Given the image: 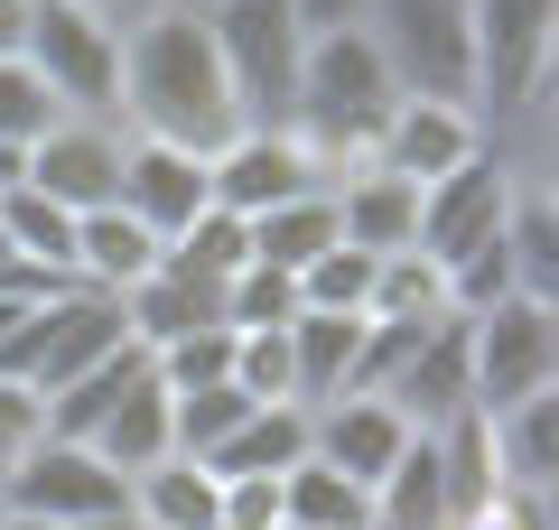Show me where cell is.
Instances as JSON below:
<instances>
[{
    "label": "cell",
    "mask_w": 559,
    "mask_h": 530,
    "mask_svg": "<svg viewBox=\"0 0 559 530\" xmlns=\"http://www.w3.org/2000/svg\"><path fill=\"white\" fill-rule=\"evenodd\" d=\"M121 131L178 149H215L224 131H242L205 0H140L121 20Z\"/></svg>",
    "instance_id": "6da1fadb"
},
{
    "label": "cell",
    "mask_w": 559,
    "mask_h": 530,
    "mask_svg": "<svg viewBox=\"0 0 559 530\" xmlns=\"http://www.w3.org/2000/svg\"><path fill=\"white\" fill-rule=\"evenodd\" d=\"M401 103V75L392 57H382V38L364 20L345 28H308V57H299V112H289V131L318 149L326 186H336L345 168H364L373 158V131L382 112Z\"/></svg>",
    "instance_id": "7a4b0ae2"
},
{
    "label": "cell",
    "mask_w": 559,
    "mask_h": 530,
    "mask_svg": "<svg viewBox=\"0 0 559 530\" xmlns=\"http://www.w3.org/2000/svg\"><path fill=\"white\" fill-rule=\"evenodd\" d=\"M466 47H476L466 103H476L485 140L532 131L540 103H550V65H559V10L550 0H466Z\"/></svg>",
    "instance_id": "3957f363"
},
{
    "label": "cell",
    "mask_w": 559,
    "mask_h": 530,
    "mask_svg": "<svg viewBox=\"0 0 559 530\" xmlns=\"http://www.w3.org/2000/svg\"><path fill=\"white\" fill-rule=\"evenodd\" d=\"M215 20V57L224 84H234V121L252 131H289L299 112V57H308V28L289 0H205Z\"/></svg>",
    "instance_id": "277c9868"
},
{
    "label": "cell",
    "mask_w": 559,
    "mask_h": 530,
    "mask_svg": "<svg viewBox=\"0 0 559 530\" xmlns=\"http://www.w3.org/2000/svg\"><path fill=\"white\" fill-rule=\"evenodd\" d=\"M28 65L57 94V112H103L121 121V20L84 10V0H28Z\"/></svg>",
    "instance_id": "5b68a950"
},
{
    "label": "cell",
    "mask_w": 559,
    "mask_h": 530,
    "mask_svg": "<svg viewBox=\"0 0 559 530\" xmlns=\"http://www.w3.org/2000/svg\"><path fill=\"white\" fill-rule=\"evenodd\" d=\"M466 373H476V410H513V400L559 392V298H495L466 316Z\"/></svg>",
    "instance_id": "8992f818"
},
{
    "label": "cell",
    "mask_w": 559,
    "mask_h": 530,
    "mask_svg": "<svg viewBox=\"0 0 559 530\" xmlns=\"http://www.w3.org/2000/svg\"><path fill=\"white\" fill-rule=\"evenodd\" d=\"M121 149H131L121 121H103V112H57L20 158H10V177L38 186L47 205H66V215H94V205L121 196Z\"/></svg>",
    "instance_id": "52a82bcc"
},
{
    "label": "cell",
    "mask_w": 559,
    "mask_h": 530,
    "mask_svg": "<svg viewBox=\"0 0 559 530\" xmlns=\"http://www.w3.org/2000/svg\"><path fill=\"white\" fill-rule=\"evenodd\" d=\"M364 28L382 38L401 94H448V103H466V75H476L466 0H364Z\"/></svg>",
    "instance_id": "ba28073f"
},
{
    "label": "cell",
    "mask_w": 559,
    "mask_h": 530,
    "mask_svg": "<svg viewBox=\"0 0 559 530\" xmlns=\"http://www.w3.org/2000/svg\"><path fill=\"white\" fill-rule=\"evenodd\" d=\"M513 186H522V158L503 149V140H485L466 168H448V177H429V186H419V233H411V252L457 261L466 242L503 233V205H513Z\"/></svg>",
    "instance_id": "9c48e42d"
},
{
    "label": "cell",
    "mask_w": 559,
    "mask_h": 530,
    "mask_svg": "<svg viewBox=\"0 0 559 530\" xmlns=\"http://www.w3.org/2000/svg\"><path fill=\"white\" fill-rule=\"evenodd\" d=\"M0 503H20V511H38V521L75 530V521H94V511H121V503H131V474L103 466L84 437H38L20 466L0 474Z\"/></svg>",
    "instance_id": "30bf717a"
},
{
    "label": "cell",
    "mask_w": 559,
    "mask_h": 530,
    "mask_svg": "<svg viewBox=\"0 0 559 530\" xmlns=\"http://www.w3.org/2000/svg\"><path fill=\"white\" fill-rule=\"evenodd\" d=\"M205 186H215V205L224 215H271V205H289V196H308V186H326V168H318V149H308L299 131H224L215 149H205Z\"/></svg>",
    "instance_id": "8fae6325"
},
{
    "label": "cell",
    "mask_w": 559,
    "mask_h": 530,
    "mask_svg": "<svg viewBox=\"0 0 559 530\" xmlns=\"http://www.w3.org/2000/svg\"><path fill=\"white\" fill-rule=\"evenodd\" d=\"M121 345H131L121 298H103V289H47L38 298V335H28V382H38V392H66L75 373L112 363Z\"/></svg>",
    "instance_id": "7c38bea8"
},
{
    "label": "cell",
    "mask_w": 559,
    "mask_h": 530,
    "mask_svg": "<svg viewBox=\"0 0 559 530\" xmlns=\"http://www.w3.org/2000/svg\"><path fill=\"white\" fill-rule=\"evenodd\" d=\"M476 149H485L476 103H448V94H401L392 112H382V131H373V168L411 177V186H429V177L466 168Z\"/></svg>",
    "instance_id": "4fadbf2b"
},
{
    "label": "cell",
    "mask_w": 559,
    "mask_h": 530,
    "mask_svg": "<svg viewBox=\"0 0 559 530\" xmlns=\"http://www.w3.org/2000/svg\"><path fill=\"white\" fill-rule=\"evenodd\" d=\"M382 400H392L411 429H448V419L476 410V373H466V316H439V326L419 335V345L401 353V373L382 382Z\"/></svg>",
    "instance_id": "5bb4252c"
},
{
    "label": "cell",
    "mask_w": 559,
    "mask_h": 530,
    "mask_svg": "<svg viewBox=\"0 0 559 530\" xmlns=\"http://www.w3.org/2000/svg\"><path fill=\"white\" fill-rule=\"evenodd\" d=\"M401 447H411V419L382 392H336V400L308 410V456H326V466L355 474V484H382Z\"/></svg>",
    "instance_id": "9a60e30c"
},
{
    "label": "cell",
    "mask_w": 559,
    "mask_h": 530,
    "mask_svg": "<svg viewBox=\"0 0 559 530\" xmlns=\"http://www.w3.org/2000/svg\"><path fill=\"white\" fill-rule=\"evenodd\" d=\"M112 205H131V215L168 242L187 215L215 205V186H205V149H178V140H140L131 131V149H121V196Z\"/></svg>",
    "instance_id": "2e32d148"
},
{
    "label": "cell",
    "mask_w": 559,
    "mask_h": 530,
    "mask_svg": "<svg viewBox=\"0 0 559 530\" xmlns=\"http://www.w3.org/2000/svg\"><path fill=\"white\" fill-rule=\"evenodd\" d=\"M168 261V242L150 233V224L131 215V205H94V215H75V289H103L121 298L131 279H150Z\"/></svg>",
    "instance_id": "e0dca14e"
},
{
    "label": "cell",
    "mask_w": 559,
    "mask_h": 530,
    "mask_svg": "<svg viewBox=\"0 0 559 530\" xmlns=\"http://www.w3.org/2000/svg\"><path fill=\"white\" fill-rule=\"evenodd\" d=\"M336 233L355 242V252H411V233H419V186L411 177H392V168H345L336 177Z\"/></svg>",
    "instance_id": "ac0fdd59"
},
{
    "label": "cell",
    "mask_w": 559,
    "mask_h": 530,
    "mask_svg": "<svg viewBox=\"0 0 559 530\" xmlns=\"http://www.w3.org/2000/svg\"><path fill=\"white\" fill-rule=\"evenodd\" d=\"M355 345H364V316H326V308L289 316V392H299V410H318V400H336L355 382Z\"/></svg>",
    "instance_id": "d6986e66"
},
{
    "label": "cell",
    "mask_w": 559,
    "mask_h": 530,
    "mask_svg": "<svg viewBox=\"0 0 559 530\" xmlns=\"http://www.w3.org/2000/svg\"><path fill=\"white\" fill-rule=\"evenodd\" d=\"M121 326H131V345L140 353H159L168 335H187V326H224L215 316V289H205V279H187V270H150V279H131V289H121Z\"/></svg>",
    "instance_id": "ffe728a7"
},
{
    "label": "cell",
    "mask_w": 559,
    "mask_h": 530,
    "mask_svg": "<svg viewBox=\"0 0 559 530\" xmlns=\"http://www.w3.org/2000/svg\"><path fill=\"white\" fill-rule=\"evenodd\" d=\"M131 511L150 530H215L224 521V484L197 466V456H159V466L131 474Z\"/></svg>",
    "instance_id": "44dd1931"
},
{
    "label": "cell",
    "mask_w": 559,
    "mask_h": 530,
    "mask_svg": "<svg viewBox=\"0 0 559 530\" xmlns=\"http://www.w3.org/2000/svg\"><path fill=\"white\" fill-rule=\"evenodd\" d=\"M0 233H10V252H20L38 279L75 289V215H66V205H47L38 186H20V177H0Z\"/></svg>",
    "instance_id": "7402d4cb"
},
{
    "label": "cell",
    "mask_w": 559,
    "mask_h": 530,
    "mask_svg": "<svg viewBox=\"0 0 559 530\" xmlns=\"http://www.w3.org/2000/svg\"><path fill=\"white\" fill-rule=\"evenodd\" d=\"M84 447H94L103 466H121V474L159 466V456H168V392H159V373H140L131 392H121L112 410L84 429Z\"/></svg>",
    "instance_id": "603a6c76"
},
{
    "label": "cell",
    "mask_w": 559,
    "mask_h": 530,
    "mask_svg": "<svg viewBox=\"0 0 559 530\" xmlns=\"http://www.w3.org/2000/svg\"><path fill=\"white\" fill-rule=\"evenodd\" d=\"M299 456H308V410H299V400H261V410L242 419L215 456H197V466L224 484V474H289Z\"/></svg>",
    "instance_id": "cb8c5ba5"
},
{
    "label": "cell",
    "mask_w": 559,
    "mask_h": 530,
    "mask_svg": "<svg viewBox=\"0 0 559 530\" xmlns=\"http://www.w3.org/2000/svg\"><path fill=\"white\" fill-rule=\"evenodd\" d=\"M336 186H308V196H289V205H271V215H252V261H271V270H289L299 279L318 252H336Z\"/></svg>",
    "instance_id": "d4e9b609"
},
{
    "label": "cell",
    "mask_w": 559,
    "mask_h": 530,
    "mask_svg": "<svg viewBox=\"0 0 559 530\" xmlns=\"http://www.w3.org/2000/svg\"><path fill=\"white\" fill-rule=\"evenodd\" d=\"M280 521H299V530H373V484L336 474L326 456H299V466L280 474Z\"/></svg>",
    "instance_id": "484cf974"
},
{
    "label": "cell",
    "mask_w": 559,
    "mask_h": 530,
    "mask_svg": "<svg viewBox=\"0 0 559 530\" xmlns=\"http://www.w3.org/2000/svg\"><path fill=\"white\" fill-rule=\"evenodd\" d=\"M503 252H513L522 298H559V233H550V177L522 168L513 205H503Z\"/></svg>",
    "instance_id": "4316f807"
},
{
    "label": "cell",
    "mask_w": 559,
    "mask_h": 530,
    "mask_svg": "<svg viewBox=\"0 0 559 530\" xmlns=\"http://www.w3.org/2000/svg\"><path fill=\"white\" fill-rule=\"evenodd\" d=\"M485 437H495V474L522 493H550V437H559V392L540 400H513V410L485 419Z\"/></svg>",
    "instance_id": "83f0119b"
},
{
    "label": "cell",
    "mask_w": 559,
    "mask_h": 530,
    "mask_svg": "<svg viewBox=\"0 0 559 530\" xmlns=\"http://www.w3.org/2000/svg\"><path fill=\"white\" fill-rule=\"evenodd\" d=\"M429 437H439V503H448V521L485 511V503L503 493V474H495V437H485V410L448 419V429H429Z\"/></svg>",
    "instance_id": "f1b7e54d"
},
{
    "label": "cell",
    "mask_w": 559,
    "mask_h": 530,
    "mask_svg": "<svg viewBox=\"0 0 559 530\" xmlns=\"http://www.w3.org/2000/svg\"><path fill=\"white\" fill-rule=\"evenodd\" d=\"M252 261V224L242 215H224V205H205V215H187L178 233H168V270H187V279H205V289H224V279Z\"/></svg>",
    "instance_id": "f546056e"
},
{
    "label": "cell",
    "mask_w": 559,
    "mask_h": 530,
    "mask_svg": "<svg viewBox=\"0 0 559 530\" xmlns=\"http://www.w3.org/2000/svg\"><path fill=\"white\" fill-rule=\"evenodd\" d=\"M261 400L234 392V382H205V392H168V456H215L224 437L252 419Z\"/></svg>",
    "instance_id": "4dcf8cb0"
},
{
    "label": "cell",
    "mask_w": 559,
    "mask_h": 530,
    "mask_svg": "<svg viewBox=\"0 0 559 530\" xmlns=\"http://www.w3.org/2000/svg\"><path fill=\"white\" fill-rule=\"evenodd\" d=\"M364 316H448V279L429 252H382L373 261V298Z\"/></svg>",
    "instance_id": "1f68e13d"
},
{
    "label": "cell",
    "mask_w": 559,
    "mask_h": 530,
    "mask_svg": "<svg viewBox=\"0 0 559 530\" xmlns=\"http://www.w3.org/2000/svg\"><path fill=\"white\" fill-rule=\"evenodd\" d=\"M215 316H224L234 335H242V326H289V316H299V279L271 270V261H242V270L215 289Z\"/></svg>",
    "instance_id": "d6a6232c"
},
{
    "label": "cell",
    "mask_w": 559,
    "mask_h": 530,
    "mask_svg": "<svg viewBox=\"0 0 559 530\" xmlns=\"http://www.w3.org/2000/svg\"><path fill=\"white\" fill-rule=\"evenodd\" d=\"M159 392H205V382H234V326H187L150 353Z\"/></svg>",
    "instance_id": "836d02e7"
},
{
    "label": "cell",
    "mask_w": 559,
    "mask_h": 530,
    "mask_svg": "<svg viewBox=\"0 0 559 530\" xmlns=\"http://www.w3.org/2000/svg\"><path fill=\"white\" fill-rule=\"evenodd\" d=\"M373 261H382V252H355V242L318 252V261L299 270V308H326V316H364V298H373Z\"/></svg>",
    "instance_id": "e575fe53"
},
{
    "label": "cell",
    "mask_w": 559,
    "mask_h": 530,
    "mask_svg": "<svg viewBox=\"0 0 559 530\" xmlns=\"http://www.w3.org/2000/svg\"><path fill=\"white\" fill-rule=\"evenodd\" d=\"M47 121H57V94L38 84V65H28V57H0V158H20Z\"/></svg>",
    "instance_id": "d590c367"
},
{
    "label": "cell",
    "mask_w": 559,
    "mask_h": 530,
    "mask_svg": "<svg viewBox=\"0 0 559 530\" xmlns=\"http://www.w3.org/2000/svg\"><path fill=\"white\" fill-rule=\"evenodd\" d=\"M234 392H252V400H299V392H289V326H242V335H234Z\"/></svg>",
    "instance_id": "8d00e7d4"
},
{
    "label": "cell",
    "mask_w": 559,
    "mask_h": 530,
    "mask_svg": "<svg viewBox=\"0 0 559 530\" xmlns=\"http://www.w3.org/2000/svg\"><path fill=\"white\" fill-rule=\"evenodd\" d=\"M38 437H47V392L38 382H0V474L20 466Z\"/></svg>",
    "instance_id": "74e56055"
},
{
    "label": "cell",
    "mask_w": 559,
    "mask_h": 530,
    "mask_svg": "<svg viewBox=\"0 0 559 530\" xmlns=\"http://www.w3.org/2000/svg\"><path fill=\"white\" fill-rule=\"evenodd\" d=\"M215 530H280V474H224V521Z\"/></svg>",
    "instance_id": "f35d334b"
},
{
    "label": "cell",
    "mask_w": 559,
    "mask_h": 530,
    "mask_svg": "<svg viewBox=\"0 0 559 530\" xmlns=\"http://www.w3.org/2000/svg\"><path fill=\"white\" fill-rule=\"evenodd\" d=\"M448 530H550V493H522V484H503L485 511H466V521H448Z\"/></svg>",
    "instance_id": "ab89813d"
},
{
    "label": "cell",
    "mask_w": 559,
    "mask_h": 530,
    "mask_svg": "<svg viewBox=\"0 0 559 530\" xmlns=\"http://www.w3.org/2000/svg\"><path fill=\"white\" fill-rule=\"evenodd\" d=\"M299 10V28H345V20H364V0H289Z\"/></svg>",
    "instance_id": "60d3db41"
},
{
    "label": "cell",
    "mask_w": 559,
    "mask_h": 530,
    "mask_svg": "<svg viewBox=\"0 0 559 530\" xmlns=\"http://www.w3.org/2000/svg\"><path fill=\"white\" fill-rule=\"evenodd\" d=\"M0 289H38V298H47V289H57V279H38V270H28L20 252H10V233H0Z\"/></svg>",
    "instance_id": "b9f144b4"
},
{
    "label": "cell",
    "mask_w": 559,
    "mask_h": 530,
    "mask_svg": "<svg viewBox=\"0 0 559 530\" xmlns=\"http://www.w3.org/2000/svg\"><path fill=\"white\" fill-rule=\"evenodd\" d=\"M28 47V0H0V57H20Z\"/></svg>",
    "instance_id": "7bdbcfd3"
},
{
    "label": "cell",
    "mask_w": 559,
    "mask_h": 530,
    "mask_svg": "<svg viewBox=\"0 0 559 530\" xmlns=\"http://www.w3.org/2000/svg\"><path fill=\"white\" fill-rule=\"evenodd\" d=\"M75 530H150V521H140V511L121 503V511H94V521H75Z\"/></svg>",
    "instance_id": "ee69618b"
},
{
    "label": "cell",
    "mask_w": 559,
    "mask_h": 530,
    "mask_svg": "<svg viewBox=\"0 0 559 530\" xmlns=\"http://www.w3.org/2000/svg\"><path fill=\"white\" fill-rule=\"evenodd\" d=\"M0 530H57V521H38V511H20V503H0Z\"/></svg>",
    "instance_id": "f6af8a7d"
},
{
    "label": "cell",
    "mask_w": 559,
    "mask_h": 530,
    "mask_svg": "<svg viewBox=\"0 0 559 530\" xmlns=\"http://www.w3.org/2000/svg\"><path fill=\"white\" fill-rule=\"evenodd\" d=\"M84 10H103V20H131V10H140V0H84Z\"/></svg>",
    "instance_id": "bcb514c9"
},
{
    "label": "cell",
    "mask_w": 559,
    "mask_h": 530,
    "mask_svg": "<svg viewBox=\"0 0 559 530\" xmlns=\"http://www.w3.org/2000/svg\"><path fill=\"white\" fill-rule=\"evenodd\" d=\"M0 177H10V158H0Z\"/></svg>",
    "instance_id": "7dc6e473"
},
{
    "label": "cell",
    "mask_w": 559,
    "mask_h": 530,
    "mask_svg": "<svg viewBox=\"0 0 559 530\" xmlns=\"http://www.w3.org/2000/svg\"><path fill=\"white\" fill-rule=\"evenodd\" d=\"M280 530H299V521H280Z\"/></svg>",
    "instance_id": "c3c4849f"
}]
</instances>
